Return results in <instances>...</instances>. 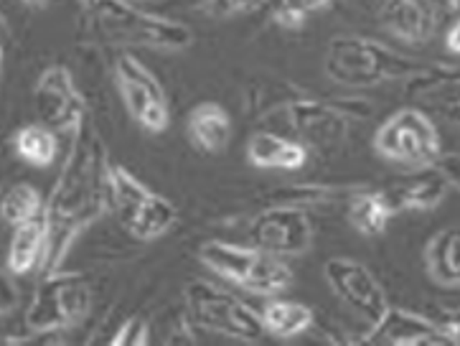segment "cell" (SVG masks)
I'll return each mask as SVG.
<instances>
[{"label":"cell","mask_w":460,"mask_h":346,"mask_svg":"<svg viewBox=\"0 0 460 346\" xmlns=\"http://www.w3.org/2000/svg\"><path fill=\"white\" fill-rule=\"evenodd\" d=\"M75 143L69 158L64 164L59 181L46 201V225H49V244H46L44 265L54 271L66 250L87 226L107 211V153L102 136L94 122L87 120L72 133Z\"/></svg>","instance_id":"obj_1"},{"label":"cell","mask_w":460,"mask_h":346,"mask_svg":"<svg viewBox=\"0 0 460 346\" xmlns=\"http://www.w3.org/2000/svg\"><path fill=\"white\" fill-rule=\"evenodd\" d=\"M422 67V61L404 57L382 41L358 33L333 36L323 57L328 79L349 90H367L394 79H407Z\"/></svg>","instance_id":"obj_2"},{"label":"cell","mask_w":460,"mask_h":346,"mask_svg":"<svg viewBox=\"0 0 460 346\" xmlns=\"http://www.w3.org/2000/svg\"><path fill=\"white\" fill-rule=\"evenodd\" d=\"M107 41L155 51H186L193 46V29L171 15L146 11L133 0H97L87 8Z\"/></svg>","instance_id":"obj_3"},{"label":"cell","mask_w":460,"mask_h":346,"mask_svg":"<svg viewBox=\"0 0 460 346\" xmlns=\"http://www.w3.org/2000/svg\"><path fill=\"white\" fill-rule=\"evenodd\" d=\"M201 265L217 272L226 283L242 288L252 296H280L293 283V271L285 257L265 253L254 244L207 240L199 247Z\"/></svg>","instance_id":"obj_4"},{"label":"cell","mask_w":460,"mask_h":346,"mask_svg":"<svg viewBox=\"0 0 460 346\" xmlns=\"http://www.w3.org/2000/svg\"><path fill=\"white\" fill-rule=\"evenodd\" d=\"M183 298H186V311L193 324H199L207 332L247 342V344L262 342V336L268 333L260 311H254L250 303H244L234 293L224 290L211 280H204V278L189 280Z\"/></svg>","instance_id":"obj_5"},{"label":"cell","mask_w":460,"mask_h":346,"mask_svg":"<svg viewBox=\"0 0 460 346\" xmlns=\"http://www.w3.org/2000/svg\"><path fill=\"white\" fill-rule=\"evenodd\" d=\"M92 311V286L82 272H49L39 283L29 308L26 326L33 333H59L79 326Z\"/></svg>","instance_id":"obj_6"},{"label":"cell","mask_w":460,"mask_h":346,"mask_svg":"<svg viewBox=\"0 0 460 346\" xmlns=\"http://www.w3.org/2000/svg\"><path fill=\"white\" fill-rule=\"evenodd\" d=\"M374 151L386 161H394L415 171V168L435 166L443 155V143L435 122L425 110L402 107L376 128Z\"/></svg>","instance_id":"obj_7"},{"label":"cell","mask_w":460,"mask_h":346,"mask_svg":"<svg viewBox=\"0 0 460 346\" xmlns=\"http://www.w3.org/2000/svg\"><path fill=\"white\" fill-rule=\"evenodd\" d=\"M112 79L122 97V105L143 130H148L153 136L168 130L171 125L168 97H165L164 84L143 64V59H137L130 51H122L112 67Z\"/></svg>","instance_id":"obj_8"},{"label":"cell","mask_w":460,"mask_h":346,"mask_svg":"<svg viewBox=\"0 0 460 346\" xmlns=\"http://www.w3.org/2000/svg\"><path fill=\"white\" fill-rule=\"evenodd\" d=\"M247 242L278 257L305 255L313 244L308 209L296 204H270L250 219Z\"/></svg>","instance_id":"obj_9"},{"label":"cell","mask_w":460,"mask_h":346,"mask_svg":"<svg viewBox=\"0 0 460 346\" xmlns=\"http://www.w3.org/2000/svg\"><path fill=\"white\" fill-rule=\"evenodd\" d=\"M285 120L290 125L293 136L315 153L339 151L346 143L349 125L354 122L333 102V97L321 100V97L305 94V92L288 105Z\"/></svg>","instance_id":"obj_10"},{"label":"cell","mask_w":460,"mask_h":346,"mask_svg":"<svg viewBox=\"0 0 460 346\" xmlns=\"http://www.w3.org/2000/svg\"><path fill=\"white\" fill-rule=\"evenodd\" d=\"M323 275L333 293L367 324V329H374L389 314L392 306L386 301V290L374 272L354 257H331L323 265Z\"/></svg>","instance_id":"obj_11"},{"label":"cell","mask_w":460,"mask_h":346,"mask_svg":"<svg viewBox=\"0 0 460 346\" xmlns=\"http://www.w3.org/2000/svg\"><path fill=\"white\" fill-rule=\"evenodd\" d=\"M33 105L41 122L57 133H76L79 125L90 118L84 92L79 90L75 75L61 64L46 67L41 72L33 90Z\"/></svg>","instance_id":"obj_12"},{"label":"cell","mask_w":460,"mask_h":346,"mask_svg":"<svg viewBox=\"0 0 460 346\" xmlns=\"http://www.w3.org/2000/svg\"><path fill=\"white\" fill-rule=\"evenodd\" d=\"M369 344L389 346H447L450 339L440 332L425 314H410L402 308H389L374 329H367Z\"/></svg>","instance_id":"obj_13"},{"label":"cell","mask_w":460,"mask_h":346,"mask_svg":"<svg viewBox=\"0 0 460 346\" xmlns=\"http://www.w3.org/2000/svg\"><path fill=\"white\" fill-rule=\"evenodd\" d=\"M311 148L296 136L288 138L272 130H254L247 140V161L262 171H300L308 164Z\"/></svg>","instance_id":"obj_14"},{"label":"cell","mask_w":460,"mask_h":346,"mask_svg":"<svg viewBox=\"0 0 460 346\" xmlns=\"http://www.w3.org/2000/svg\"><path fill=\"white\" fill-rule=\"evenodd\" d=\"M382 21L389 33L407 44H422L435 36L438 11L432 0H385Z\"/></svg>","instance_id":"obj_15"},{"label":"cell","mask_w":460,"mask_h":346,"mask_svg":"<svg viewBox=\"0 0 460 346\" xmlns=\"http://www.w3.org/2000/svg\"><path fill=\"white\" fill-rule=\"evenodd\" d=\"M450 181L438 166L415 168L412 176H404L386 189L397 211H428L435 209L446 199Z\"/></svg>","instance_id":"obj_16"},{"label":"cell","mask_w":460,"mask_h":346,"mask_svg":"<svg viewBox=\"0 0 460 346\" xmlns=\"http://www.w3.org/2000/svg\"><path fill=\"white\" fill-rule=\"evenodd\" d=\"M234 125L229 112L219 102H199L186 118V136L196 151L207 155H219L232 143Z\"/></svg>","instance_id":"obj_17"},{"label":"cell","mask_w":460,"mask_h":346,"mask_svg":"<svg viewBox=\"0 0 460 346\" xmlns=\"http://www.w3.org/2000/svg\"><path fill=\"white\" fill-rule=\"evenodd\" d=\"M153 194L155 191H150L143 181L135 179L128 168L110 161V168H107V211L118 219V225L125 232L135 225V219L140 217V211L146 209V204Z\"/></svg>","instance_id":"obj_18"},{"label":"cell","mask_w":460,"mask_h":346,"mask_svg":"<svg viewBox=\"0 0 460 346\" xmlns=\"http://www.w3.org/2000/svg\"><path fill=\"white\" fill-rule=\"evenodd\" d=\"M397 214L392 199L385 191L376 189H354L346 199V222L361 237H379Z\"/></svg>","instance_id":"obj_19"},{"label":"cell","mask_w":460,"mask_h":346,"mask_svg":"<svg viewBox=\"0 0 460 346\" xmlns=\"http://www.w3.org/2000/svg\"><path fill=\"white\" fill-rule=\"evenodd\" d=\"M46 244H49V225L44 217L13 226L8 244V275H29L44 265Z\"/></svg>","instance_id":"obj_20"},{"label":"cell","mask_w":460,"mask_h":346,"mask_svg":"<svg viewBox=\"0 0 460 346\" xmlns=\"http://www.w3.org/2000/svg\"><path fill=\"white\" fill-rule=\"evenodd\" d=\"M260 316L265 324V332L272 339H296L303 336L313 326L315 314L311 306L300 301H290V298H278L272 296L265 306L260 308Z\"/></svg>","instance_id":"obj_21"},{"label":"cell","mask_w":460,"mask_h":346,"mask_svg":"<svg viewBox=\"0 0 460 346\" xmlns=\"http://www.w3.org/2000/svg\"><path fill=\"white\" fill-rule=\"evenodd\" d=\"M300 94H303V90L296 87L290 79L272 75L254 76L247 84V92H244V107L254 118L275 115V112H285L288 105Z\"/></svg>","instance_id":"obj_22"},{"label":"cell","mask_w":460,"mask_h":346,"mask_svg":"<svg viewBox=\"0 0 460 346\" xmlns=\"http://www.w3.org/2000/svg\"><path fill=\"white\" fill-rule=\"evenodd\" d=\"M425 268L440 286L460 288V226L440 229L428 242Z\"/></svg>","instance_id":"obj_23"},{"label":"cell","mask_w":460,"mask_h":346,"mask_svg":"<svg viewBox=\"0 0 460 346\" xmlns=\"http://www.w3.org/2000/svg\"><path fill=\"white\" fill-rule=\"evenodd\" d=\"M13 148L21 161L36 168H46L59 155V133L41 120L31 122L15 130Z\"/></svg>","instance_id":"obj_24"},{"label":"cell","mask_w":460,"mask_h":346,"mask_svg":"<svg viewBox=\"0 0 460 346\" xmlns=\"http://www.w3.org/2000/svg\"><path fill=\"white\" fill-rule=\"evenodd\" d=\"M176 225H179V209L165 196L153 194L146 209L135 219V225L128 229V235L140 242H153L161 240Z\"/></svg>","instance_id":"obj_25"},{"label":"cell","mask_w":460,"mask_h":346,"mask_svg":"<svg viewBox=\"0 0 460 346\" xmlns=\"http://www.w3.org/2000/svg\"><path fill=\"white\" fill-rule=\"evenodd\" d=\"M46 214V199L31 183H15L3 196V219L5 225L18 226Z\"/></svg>","instance_id":"obj_26"},{"label":"cell","mask_w":460,"mask_h":346,"mask_svg":"<svg viewBox=\"0 0 460 346\" xmlns=\"http://www.w3.org/2000/svg\"><path fill=\"white\" fill-rule=\"evenodd\" d=\"M333 0H265L262 5L268 8L275 23H280L282 29L296 31L300 29L313 13L326 11Z\"/></svg>","instance_id":"obj_27"},{"label":"cell","mask_w":460,"mask_h":346,"mask_svg":"<svg viewBox=\"0 0 460 346\" xmlns=\"http://www.w3.org/2000/svg\"><path fill=\"white\" fill-rule=\"evenodd\" d=\"M425 316L430 318L432 324L446 333L450 339V344H458L460 342V306H453V303L435 301L428 303V308L422 311Z\"/></svg>","instance_id":"obj_28"},{"label":"cell","mask_w":460,"mask_h":346,"mask_svg":"<svg viewBox=\"0 0 460 346\" xmlns=\"http://www.w3.org/2000/svg\"><path fill=\"white\" fill-rule=\"evenodd\" d=\"M196 5L211 18H234L260 8L262 0H196Z\"/></svg>","instance_id":"obj_29"},{"label":"cell","mask_w":460,"mask_h":346,"mask_svg":"<svg viewBox=\"0 0 460 346\" xmlns=\"http://www.w3.org/2000/svg\"><path fill=\"white\" fill-rule=\"evenodd\" d=\"M150 329L148 324L143 321V316H130L122 321L118 332H115V339H110V344H125V346H137V344H148Z\"/></svg>","instance_id":"obj_30"},{"label":"cell","mask_w":460,"mask_h":346,"mask_svg":"<svg viewBox=\"0 0 460 346\" xmlns=\"http://www.w3.org/2000/svg\"><path fill=\"white\" fill-rule=\"evenodd\" d=\"M446 46L450 54H460V15H458V21L447 29Z\"/></svg>","instance_id":"obj_31"},{"label":"cell","mask_w":460,"mask_h":346,"mask_svg":"<svg viewBox=\"0 0 460 346\" xmlns=\"http://www.w3.org/2000/svg\"><path fill=\"white\" fill-rule=\"evenodd\" d=\"M443 112H446L447 118L456 122V125H460V97L458 100H453L447 107H443Z\"/></svg>","instance_id":"obj_32"},{"label":"cell","mask_w":460,"mask_h":346,"mask_svg":"<svg viewBox=\"0 0 460 346\" xmlns=\"http://www.w3.org/2000/svg\"><path fill=\"white\" fill-rule=\"evenodd\" d=\"M26 5H31V8H46L49 5V0H23Z\"/></svg>","instance_id":"obj_33"},{"label":"cell","mask_w":460,"mask_h":346,"mask_svg":"<svg viewBox=\"0 0 460 346\" xmlns=\"http://www.w3.org/2000/svg\"><path fill=\"white\" fill-rule=\"evenodd\" d=\"M443 3H446L450 11H456V13H460V0H443Z\"/></svg>","instance_id":"obj_34"},{"label":"cell","mask_w":460,"mask_h":346,"mask_svg":"<svg viewBox=\"0 0 460 346\" xmlns=\"http://www.w3.org/2000/svg\"><path fill=\"white\" fill-rule=\"evenodd\" d=\"M82 3H84V5H87V8H92V5H94V3H97V0H82Z\"/></svg>","instance_id":"obj_35"},{"label":"cell","mask_w":460,"mask_h":346,"mask_svg":"<svg viewBox=\"0 0 460 346\" xmlns=\"http://www.w3.org/2000/svg\"><path fill=\"white\" fill-rule=\"evenodd\" d=\"M133 3H148V0H133Z\"/></svg>","instance_id":"obj_36"},{"label":"cell","mask_w":460,"mask_h":346,"mask_svg":"<svg viewBox=\"0 0 460 346\" xmlns=\"http://www.w3.org/2000/svg\"><path fill=\"white\" fill-rule=\"evenodd\" d=\"M262 3H265V0H262Z\"/></svg>","instance_id":"obj_37"}]
</instances>
